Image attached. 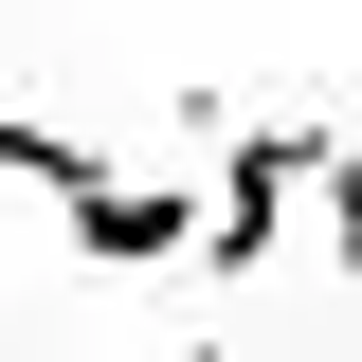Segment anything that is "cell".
<instances>
[{
    "label": "cell",
    "instance_id": "obj_1",
    "mask_svg": "<svg viewBox=\"0 0 362 362\" xmlns=\"http://www.w3.org/2000/svg\"><path fill=\"white\" fill-rule=\"evenodd\" d=\"M326 181V127H235L218 145V199H199V272H272L290 199Z\"/></svg>",
    "mask_w": 362,
    "mask_h": 362
},
{
    "label": "cell",
    "instance_id": "obj_2",
    "mask_svg": "<svg viewBox=\"0 0 362 362\" xmlns=\"http://www.w3.org/2000/svg\"><path fill=\"white\" fill-rule=\"evenodd\" d=\"M54 235H73L90 272H181V254H199V199H181V181L90 163V181H54Z\"/></svg>",
    "mask_w": 362,
    "mask_h": 362
},
{
    "label": "cell",
    "instance_id": "obj_3",
    "mask_svg": "<svg viewBox=\"0 0 362 362\" xmlns=\"http://www.w3.org/2000/svg\"><path fill=\"white\" fill-rule=\"evenodd\" d=\"M0 181H37V199H54V181H90V145L37 127V109H0Z\"/></svg>",
    "mask_w": 362,
    "mask_h": 362
}]
</instances>
